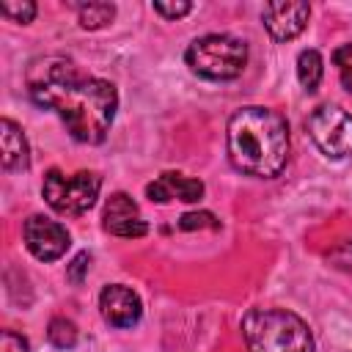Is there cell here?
Segmentation results:
<instances>
[{"instance_id": "cell-1", "label": "cell", "mask_w": 352, "mask_h": 352, "mask_svg": "<svg viewBox=\"0 0 352 352\" xmlns=\"http://www.w3.org/2000/svg\"><path fill=\"white\" fill-rule=\"evenodd\" d=\"M28 94L38 107L52 110L77 143L88 146L107 138L118 110L116 85L102 77L82 74L77 63L63 55L36 58L30 63Z\"/></svg>"}, {"instance_id": "cell-2", "label": "cell", "mask_w": 352, "mask_h": 352, "mask_svg": "<svg viewBox=\"0 0 352 352\" xmlns=\"http://www.w3.org/2000/svg\"><path fill=\"white\" fill-rule=\"evenodd\" d=\"M228 160L253 179H275L289 160V126L272 107H242L228 118Z\"/></svg>"}, {"instance_id": "cell-3", "label": "cell", "mask_w": 352, "mask_h": 352, "mask_svg": "<svg viewBox=\"0 0 352 352\" xmlns=\"http://www.w3.org/2000/svg\"><path fill=\"white\" fill-rule=\"evenodd\" d=\"M250 352H314L311 327L286 308H253L242 316Z\"/></svg>"}, {"instance_id": "cell-4", "label": "cell", "mask_w": 352, "mask_h": 352, "mask_svg": "<svg viewBox=\"0 0 352 352\" xmlns=\"http://www.w3.org/2000/svg\"><path fill=\"white\" fill-rule=\"evenodd\" d=\"M184 60L192 74L204 80H236L245 72L248 63V47L242 38L228 36V33H209L195 41H190Z\"/></svg>"}, {"instance_id": "cell-5", "label": "cell", "mask_w": 352, "mask_h": 352, "mask_svg": "<svg viewBox=\"0 0 352 352\" xmlns=\"http://www.w3.org/2000/svg\"><path fill=\"white\" fill-rule=\"evenodd\" d=\"M99 187H102V179L91 170H77V173L66 176L58 168H52L44 176L41 195L52 212L66 214V217H80L96 204Z\"/></svg>"}, {"instance_id": "cell-6", "label": "cell", "mask_w": 352, "mask_h": 352, "mask_svg": "<svg viewBox=\"0 0 352 352\" xmlns=\"http://www.w3.org/2000/svg\"><path fill=\"white\" fill-rule=\"evenodd\" d=\"M308 135L330 160H344L352 154V116L338 104H319L308 116Z\"/></svg>"}, {"instance_id": "cell-7", "label": "cell", "mask_w": 352, "mask_h": 352, "mask_svg": "<svg viewBox=\"0 0 352 352\" xmlns=\"http://www.w3.org/2000/svg\"><path fill=\"white\" fill-rule=\"evenodd\" d=\"M22 239L38 261H55L69 250V231L58 220H50L44 214H30L25 220Z\"/></svg>"}, {"instance_id": "cell-8", "label": "cell", "mask_w": 352, "mask_h": 352, "mask_svg": "<svg viewBox=\"0 0 352 352\" xmlns=\"http://www.w3.org/2000/svg\"><path fill=\"white\" fill-rule=\"evenodd\" d=\"M308 16H311V6L302 0H280V3H267L261 8V22L275 41H289L300 36L308 25Z\"/></svg>"}, {"instance_id": "cell-9", "label": "cell", "mask_w": 352, "mask_h": 352, "mask_svg": "<svg viewBox=\"0 0 352 352\" xmlns=\"http://www.w3.org/2000/svg\"><path fill=\"white\" fill-rule=\"evenodd\" d=\"M99 311H102V319L110 324V327H118V330H126V327H135L143 316V302L138 297V292H132L129 286H121V283H110L102 289L99 294Z\"/></svg>"}, {"instance_id": "cell-10", "label": "cell", "mask_w": 352, "mask_h": 352, "mask_svg": "<svg viewBox=\"0 0 352 352\" xmlns=\"http://www.w3.org/2000/svg\"><path fill=\"white\" fill-rule=\"evenodd\" d=\"M102 226L113 236H124V239H138L148 231L146 220L140 217L138 204L126 192H113L107 198L104 212H102Z\"/></svg>"}, {"instance_id": "cell-11", "label": "cell", "mask_w": 352, "mask_h": 352, "mask_svg": "<svg viewBox=\"0 0 352 352\" xmlns=\"http://www.w3.org/2000/svg\"><path fill=\"white\" fill-rule=\"evenodd\" d=\"M146 195L157 204H168L173 198L184 201V204H195L204 198V182L190 179L184 173H162L151 184H146Z\"/></svg>"}, {"instance_id": "cell-12", "label": "cell", "mask_w": 352, "mask_h": 352, "mask_svg": "<svg viewBox=\"0 0 352 352\" xmlns=\"http://www.w3.org/2000/svg\"><path fill=\"white\" fill-rule=\"evenodd\" d=\"M0 160L6 170H28L30 165V146L22 126L11 118L0 121Z\"/></svg>"}, {"instance_id": "cell-13", "label": "cell", "mask_w": 352, "mask_h": 352, "mask_svg": "<svg viewBox=\"0 0 352 352\" xmlns=\"http://www.w3.org/2000/svg\"><path fill=\"white\" fill-rule=\"evenodd\" d=\"M322 66H324V63H322V55H319L316 50H302V52L297 55V80H300V85H302L308 94H314V91L319 88L322 74H324Z\"/></svg>"}, {"instance_id": "cell-14", "label": "cell", "mask_w": 352, "mask_h": 352, "mask_svg": "<svg viewBox=\"0 0 352 352\" xmlns=\"http://www.w3.org/2000/svg\"><path fill=\"white\" fill-rule=\"evenodd\" d=\"M113 16H116L113 3H82V6H77V19H80V28H85V30H99L107 22H113Z\"/></svg>"}, {"instance_id": "cell-15", "label": "cell", "mask_w": 352, "mask_h": 352, "mask_svg": "<svg viewBox=\"0 0 352 352\" xmlns=\"http://www.w3.org/2000/svg\"><path fill=\"white\" fill-rule=\"evenodd\" d=\"M47 338H50V344L58 346V349H72V346L77 344V327H74L72 319H66V316H55V319H50Z\"/></svg>"}, {"instance_id": "cell-16", "label": "cell", "mask_w": 352, "mask_h": 352, "mask_svg": "<svg viewBox=\"0 0 352 352\" xmlns=\"http://www.w3.org/2000/svg\"><path fill=\"white\" fill-rule=\"evenodd\" d=\"M333 63H336V69H338V80H341V85L352 94V44H341V47H336V52H333Z\"/></svg>"}, {"instance_id": "cell-17", "label": "cell", "mask_w": 352, "mask_h": 352, "mask_svg": "<svg viewBox=\"0 0 352 352\" xmlns=\"http://www.w3.org/2000/svg\"><path fill=\"white\" fill-rule=\"evenodd\" d=\"M0 11H3L11 22L28 25V22H33V16H36V3H30V0H22V3H0Z\"/></svg>"}, {"instance_id": "cell-18", "label": "cell", "mask_w": 352, "mask_h": 352, "mask_svg": "<svg viewBox=\"0 0 352 352\" xmlns=\"http://www.w3.org/2000/svg\"><path fill=\"white\" fill-rule=\"evenodd\" d=\"M220 223H217V217L212 214V212H187V214H182V220H179V228L182 231H192V228H217Z\"/></svg>"}, {"instance_id": "cell-19", "label": "cell", "mask_w": 352, "mask_h": 352, "mask_svg": "<svg viewBox=\"0 0 352 352\" xmlns=\"http://www.w3.org/2000/svg\"><path fill=\"white\" fill-rule=\"evenodd\" d=\"M88 267H91V256H88V253H77V256L72 258V264L66 267V278H69L72 283H82Z\"/></svg>"}, {"instance_id": "cell-20", "label": "cell", "mask_w": 352, "mask_h": 352, "mask_svg": "<svg viewBox=\"0 0 352 352\" xmlns=\"http://www.w3.org/2000/svg\"><path fill=\"white\" fill-rule=\"evenodd\" d=\"M154 11L165 19H179L192 11V3H154Z\"/></svg>"}, {"instance_id": "cell-21", "label": "cell", "mask_w": 352, "mask_h": 352, "mask_svg": "<svg viewBox=\"0 0 352 352\" xmlns=\"http://www.w3.org/2000/svg\"><path fill=\"white\" fill-rule=\"evenodd\" d=\"M3 352H30V344L25 336H16L14 330H3Z\"/></svg>"}, {"instance_id": "cell-22", "label": "cell", "mask_w": 352, "mask_h": 352, "mask_svg": "<svg viewBox=\"0 0 352 352\" xmlns=\"http://www.w3.org/2000/svg\"><path fill=\"white\" fill-rule=\"evenodd\" d=\"M330 261L336 267H341V270H352V242H344L341 248H336L330 253Z\"/></svg>"}]
</instances>
